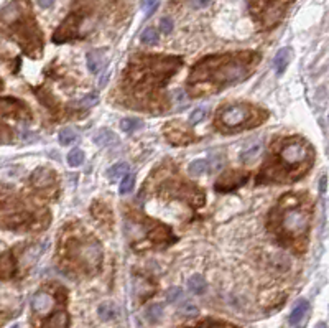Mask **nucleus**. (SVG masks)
I'll list each match as a JSON object with an SVG mask.
<instances>
[{
  "label": "nucleus",
  "instance_id": "20e7f679",
  "mask_svg": "<svg viewBox=\"0 0 329 328\" xmlns=\"http://www.w3.org/2000/svg\"><path fill=\"white\" fill-rule=\"evenodd\" d=\"M315 162L311 143L301 137L276 140L259 173V183H290L305 177Z\"/></svg>",
  "mask_w": 329,
  "mask_h": 328
},
{
  "label": "nucleus",
  "instance_id": "39448f33",
  "mask_svg": "<svg viewBox=\"0 0 329 328\" xmlns=\"http://www.w3.org/2000/svg\"><path fill=\"white\" fill-rule=\"evenodd\" d=\"M59 259L74 274H96L102 264L101 243L84 228L69 226L61 238Z\"/></svg>",
  "mask_w": 329,
  "mask_h": 328
},
{
  "label": "nucleus",
  "instance_id": "cd10ccee",
  "mask_svg": "<svg viewBox=\"0 0 329 328\" xmlns=\"http://www.w3.org/2000/svg\"><path fill=\"white\" fill-rule=\"evenodd\" d=\"M162 315H163V305L160 304L150 305L145 312V319L150 322V324H157V322L162 319Z\"/></svg>",
  "mask_w": 329,
  "mask_h": 328
},
{
  "label": "nucleus",
  "instance_id": "aec40b11",
  "mask_svg": "<svg viewBox=\"0 0 329 328\" xmlns=\"http://www.w3.org/2000/svg\"><path fill=\"white\" fill-rule=\"evenodd\" d=\"M97 314L104 322H110V320H115L117 317H119V307H117L114 302H104V304L99 305V309H97Z\"/></svg>",
  "mask_w": 329,
  "mask_h": 328
},
{
  "label": "nucleus",
  "instance_id": "2eb2a0df",
  "mask_svg": "<svg viewBox=\"0 0 329 328\" xmlns=\"http://www.w3.org/2000/svg\"><path fill=\"white\" fill-rule=\"evenodd\" d=\"M164 127H166V129H164V135H166V139L171 143H174V145H183V143L193 142V134L186 129V126H184L183 122L174 121V122H169V124H166Z\"/></svg>",
  "mask_w": 329,
  "mask_h": 328
},
{
  "label": "nucleus",
  "instance_id": "c756f323",
  "mask_svg": "<svg viewBox=\"0 0 329 328\" xmlns=\"http://www.w3.org/2000/svg\"><path fill=\"white\" fill-rule=\"evenodd\" d=\"M82 162H84V152L81 148H73L68 153V163L71 167H79Z\"/></svg>",
  "mask_w": 329,
  "mask_h": 328
},
{
  "label": "nucleus",
  "instance_id": "ea45409f",
  "mask_svg": "<svg viewBox=\"0 0 329 328\" xmlns=\"http://www.w3.org/2000/svg\"><path fill=\"white\" fill-rule=\"evenodd\" d=\"M183 314H186V315H194V314H198V309L194 307L193 304H186L183 307Z\"/></svg>",
  "mask_w": 329,
  "mask_h": 328
},
{
  "label": "nucleus",
  "instance_id": "0eeeda50",
  "mask_svg": "<svg viewBox=\"0 0 329 328\" xmlns=\"http://www.w3.org/2000/svg\"><path fill=\"white\" fill-rule=\"evenodd\" d=\"M125 234L130 241L132 248L135 249L158 248V246L164 248V246L176 241L168 226L138 213H132L130 216H127Z\"/></svg>",
  "mask_w": 329,
  "mask_h": 328
},
{
  "label": "nucleus",
  "instance_id": "bb28decb",
  "mask_svg": "<svg viewBox=\"0 0 329 328\" xmlns=\"http://www.w3.org/2000/svg\"><path fill=\"white\" fill-rule=\"evenodd\" d=\"M188 172L191 177H201L208 172V160H194L189 163Z\"/></svg>",
  "mask_w": 329,
  "mask_h": 328
},
{
  "label": "nucleus",
  "instance_id": "423d86ee",
  "mask_svg": "<svg viewBox=\"0 0 329 328\" xmlns=\"http://www.w3.org/2000/svg\"><path fill=\"white\" fill-rule=\"evenodd\" d=\"M0 28L7 32L25 50L38 58L43 50V33L33 17L30 0H13L0 10Z\"/></svg>",
  "mask_w": 329,
  "mask_h": 328
},
{
  "label": "nucleus",
  "instance_id": "a211bd4d",
  "mask_svg": "<svg viewBox=\"0 0 329 328\" xmlns=\"http://www.w3.org/2000/svg\"><path fill=\"white\" fill-rule=\"evenodd\" d=\"M291 56H293V53H291L290 48H281L278 53L275 55L274 68H275L276 74H283L285 73L286 68H288V65H290V61H291Z\"/></svg>",
  "mask_w": 329,
  "mask_h": 328
},
{
  "label": "nucleus",
  "instance_id": "a878e982",
  "mask_svg": "<svg viewBox=\"0 0 329 328\" xmlns=\"http://www.w3.org/2000/svg\"><path fill=\"white\" fill-rule=\"evenodd\" d=\"M142 126H143V122L140 119H137V117H125V119L120 121V129L123 132H127V134H132V132L138 131Z\"/></svg>",
  "mask_w": 329,
  "mask_h": 328
},
{
  "label": "nucleus",
  "instance_id": "6ab92c4d",
  "mask_svg": "<svg viewBox=\"0 0 329 328\" xmlns=\"http://www.w3.org/2000/svg\"><path fill=\"white\" fill-rule=\"evenodd\" d=\"M104 61H106L104 51H101V50L89 51V53H87V69H89L92 74H97Z\"/></svg>",
  "mask_w": 329,
  "mask_h": 328
},
{
  "label": "nucleus",
  "instance_id": "f257e3e1",
  "mask_svg": "<svg viewBox=\"0 0 329 328\" xmlns=\"http://www.w3.org/2000/svg\"><path fill=\"white\" fill-rule=\"evenodd\" d=\"M259 61L260 55L255 51L208 56L191 69L186 81L189 96L203 97L216 94L232 84L242 83L257 68Z\"/></svg>",
  "mask_w": 329,
  "mask_h": 328
},
{
  "label": "nucleus",
  "instance_id": "393cba45",
  "mask_svg": "<svg viewBox=\"0 0 329 328\" xmlns=\"http://www.w3.org/2000/svg\"><path fill=\"white\" fill-rule=\"evenodd\" d=\"M183 328H239L237 325L229 324V322H219V320H203L196 325L183 327Z\"/></svg>",
  "mask_w": 329,
  "mask_h": 328
},
{
  "label": "nucleus",
  "instance_id": "473e14b6",
  "mask_svg": "<svg viewBox=\"0 0 329 328\" xmlns=\"http://www.w3.org/2000/svg\"><path fill=\"white\" fill-rule=\"evenodd\" d=\"M204 117H206V109L204 107H198V109H194L189 114V122L191 124H199L201 121H204Z\"/></svg>",
  "mask_w": 329,
  "mask_h": 328
},
{
  "label": "nucleus",
  "instance_id": "4468645a",
  "mask_svg": "<svg viewBox=\"0 0 329 328\" xmlns=\"http://www.w3.org/2000/svg\"><path fill=\"white\" fill-rule=\"evenodd\" d=\"M0 114L17 119H30V107L23 101L13 97H0Z\"/></svg>",
  "mask_w": 329,
  "mask_h": 328
},
{
  "label": "nucleus",
  "instance_id": "dca6fc26",
  "mask_svg": "<svg viewBox=\"0 0 329 328\" xmlns=\"http://www.w3.org/2000/svg\"><path fill=\"white\" fill-rule=\"evenodd\" d=\"M17 272V261L12 251L0 254V279H10Z\"/></svg>",
  "mask_w": 329,
  "mask_h": 328
},
{
  "label": "nucleus",
  "instance_id": "b1692460",
  "mask_svg": "<svg viewBox=\"0 0 329 328\" xmlns=\"http://www.w3.org/2000/svg\"><path fill=\"white\" fill-rule=\"evenodd\" d=\"M306 310H308V302L306 300H300L298 304L295 305V309L291 310V314H290V324L291 325H296L298 322H301V319L305 317V314H306Z\"/></svg>",
  "mask_w": 329,
  "mask_h": 328
},
{
  "label": "nucleus",
  "instance_id": "4be33fe9",
  "mask_svg": "<svg viewBox=\"0 0 329 328\" xmlns=\"http://www.w3.org/2000/svg\"><path fill=\"white\" fill-rule=\"evenodd\" d=\"M128 173V163L125 162H120V163H115V165H112L109 170H107V177L110 178L112 182H117L123 178Z\"/></svg>",
  "mask_w": 329,
  "mask_h": 328
},
{
  "label": "nucleus",
  "instance_id": "f8f14e48",
  "mask_svg": "<svg viewBox=\"0 0 329 328\" xmlns=\"http://www.w3.org/2000/svg\"><path fill=\"white\" fill-rule=\"evenodd\" d=\"M32 185L40 193H51L56 185V173L50 168L40 167L32 173Z\"/></svg>",
  "mask_w": 329,
  "mask_h": 328
},
{
  "label": "nucleus",
  "instance_id": "37998d69",
  "mask_svg": "<svg viewBox=\"0 0 329 328\" xmlns=\"http://www.w3.org/2000/svg\"><path fill=\"white\" fill-rule=\"evenodd\" d=\"M315 328H328V325L325 324V322H320V324H318Z\"/></svg>",
  "mask_w": 329,
  "mask_h": 328
},
{
  "label": "nucleus",
  "instance_id": "4c0bfd02",
  "mask_svg": "<svg viewBox=\"0 0 329 328\" xmlns=\"http://www.w3.org/2000/svg\"><path fill=\"white\" fill-rule=\"evenodd\" d=\"M94 104H97V94H89V96L84 97V99L81 101L82 107H91V106H94Z\"/></svg>",
  "mask_w": 329,
  "mask_h": 328
},
{
  "label": "nucleus",
  "instance_id": "7ed1b4c3",
  "mask_svg": "<svg viewBox=\"0 0 329 328\" xmlns=\"http://www.w3.org/2000/svg\"><path fill=\"white\" fill-rule=\"evenodd\" d=\"M311 218L313 204L308 195L285 193L270 211L269 229L278 243L301 253L308 244Z\"/></svg>",
  "mask_w": 329,
  "mask_h": 328
},
{
  "label": "nucleus",
  "instance_id": "72a5a7b5",
  "mask_svg": "<svg viewBox=\"0 0 329 328\" xmlns=\"http://www.w3.org/2000/svg\"><path fill=\"white\" fill-rule=\"evenodd\" d=\"M160 32L164 33V35H168V33L173 32V22L168 17H164V18L160 20Z\"/></svg>",
  "mask_w": 329,
  "mask_h": 328
},
{
  "label": "nucleus",
  "instance_id": "f03ea898",
  "mask_svg": "<svg viewBox=\"0 0 329 328\" xmlns=\"http://www.w3.org/2000/svg\"><path fill=\"white\" fill-rule=\"evenodd\" d=\"M183 66V60L176 56H160V55H138L130 60L125 73H123L122 88L123 94L130 102V107L137 102H147L148 106L157 102L162 111V102H164L160 91L164 89L168 79L178 73Z\"/></svg>",
  "mask_w": 329,
  "mask_h": 328
},
{
  "label": "nucleus",
  "instance_id": "7c9ffc66",
  "mask_svg": "<svg viewBox=\"0 0 329 328\" xmlns=\"http://www.w3.org/2000/svg\"><path fill=\"white\" fill-rule=\"evenodd\" d=\"M133 185H135V175H127L120 180V187H119V192L120 195H127L130 193L133 190Z\"/></svg>",
  "mask_w": 329,
  "mask_h": 328
},
{
  "label": "nucleus",
  "instance_id": "f3484780",
  "mask_svg": "<svg viewBox=\"0 0 329 328\" xmlns=\"http://www.w3.org/2000/svg\"><path fill=\"white\" fill-rule=\"evenodd\" d=\"M262 148H264V142L260 139H255L254 142H250L242 152H240V162L242 163H250L252 160H255L259 157V153H262Z\"/></svg>",
  "mask_w": 329,
  "mask_h": 328
},
{
  "label": "nucleus",
  "instance_id": "412c9836",
  "mask_svg": "<svg viewBox=\"0 0 329 328\" xmlns=\"http://www.w3.org/2000/svg\"><path fill=\"white\" fill-rule=\"evenodd\" d=\"M94 142L101 147H110L117 142V135L112 131H101L94 135Z\"/></svg>",
  "mask_w": 329,
  "mask_h": 328
},
{
  "label": "nucleus",
  "instance_id": "c9c22d12",
  "mask_svg": "<svg viewBox=\"0 0 329 328\" xmlns=\"http://www.w3.org/2000/svg\"><path fill=\"white\" fill-rule=\"evenodd\" d=\"M181 295H183V290L179 289V287H173V289H169V290H168L166 299H168L169 302H176Z\"/></svg>",
  "mask_w": 329,
  "mask_h": 328
},
{
  "label": "nucleus",
  "instance_id": "2f4dec72",
  "mask_svg": "<svg viewBox=\"0 0 329 328\" xmlns=\"http://www.w3.org/2000/svg\"><path fill=\"white\" fill-rule=\"evenodd\" d=\"M59 143L61 145H69V143H73L76 140V132L71 129V127H66L59 132Z\"/></svg>",
  "mask_w": 329,
  "mask_h": 328
},
{
  "label": "nucleus",
  "instance_id": "a19ab883",
  "mask_svg": "<svg viewBox=\"0 0 329 328\" xmlns=\"http://www.w3.org/2000/svg\"><path fill=\"white\" fill-rule=\"evenodd\" d=\"M38 3H40L41 8H50L51 5L55 3V0H38Z\"/></svg>",
  "mask_w": 329,
  "mask_h": 328
},
{
  "label": "nucleus",
  "instance_id": "c85d7f7f",
  "mask_svg": "<svg viewBox=\"0 0 329 328\" xmlns=\"http://www.w3.org/2000/svg\"><path fill=\"white\" fill-rule=\"evenodd\" d=\"M140 40H142L143 45H147V47H153V45L158 43V40H160V35H158V32H157L155 28H147V30H143Z\"/></svg>",
  "mask_w": 329,
  "mask_h": 328
},
{
  "label": "nucleus",
  "instance_id": "e433bc0d",
  "mask_svg": "<svg viewBox=\"0 0 329 328\" xmlns=\"http://www.w3.org/2000/svg\"><path fill=\"white\" fill-rule=\"evenodd\" d=\"M211 2H213V0H189V5H191L193 8H206V7H209Z\"/></svg>",
  "mask_w": 329,
  "mask_h": 328
},
{
  "label": "nucleus",
  "instance_id": "1a4fd4ad",
  "mask_svg": "<svg viewBox=\"0 0 329 328\" xmlns=\"http://www.w3.org/2000/svg\"><path fill=\"white\" fill-rule=\"evenodd\" d=\"M293 0H249L252 18L264 30H272L281 22Z\"/></svg>",
  "mask_w": 329,
  "mask_h": 328
},
{
  "label": "nucleus",
  "instance_id": "9b49d317",
  "mask_svg": "<svg viewBox=\"0 0 329 328\" xmlns=\"http://www.w3.org/2000/svg\"><path fill=\"white\" fill-rule=\"evenodd\" d=\"M81 20H82L81 12H73L71 15H68L64 22L59 25L58 30H56V33L53 35V42L64 43V42H68V40H73L78 37Z\"/></svg>",
  "mask_w": 329,
  "mask_h": 328
},
{
  "label": "nucleus",
  "instance_id": "f704fd0d",
  "mask_svg": "<svg viewBox=\"0 0 329 328\" xmlns=\"http://www.w3.org/2000/svg\"><path fill=\"white\" fill-rule=\"evenodd\" d=\"M142 8L147 12V17H150L157 8V0H142Z\"/></svg>",
  "mask_w": 329,
  "mask_h": 328
},
{
  "label": "nucleus",
  "instance_id": "79ce46f5",
  "mask_svg": "<svg viewBox=\"0 0 329 328\" xmlns=\"http://www.w3.org/2000/svg\"><path fill=\"white\" fill-rule=\"evenodd\" d=\"M326 183H328V178L323 177L320 182V193H326Z\"/></svg>",
  "mask_w": 329,
  "mask_h": 328
},
{
  "label": "nucleus",
  "instance_id": "c03bdc74",
  "mask_svg": "<svg viewBox=\"0 0 329 328\" xmlns=\"http://www.w3.org/2000/svg\"><path fill=\"white\" fill-rule=\"evenodd\" d=\"M12 328H18V325H13V327H12Z\"/></svg>",
  "mask_w": 329,
  "mask_h": 328
},
{
  "label": "nucleus",
  "instance_id": "6e6552de",
  "mask_svg": "<svg viewBox=\"0 0 329 328\" xmlns=\"http://www.w3.org/2000/svg\"><path fill=\"white\" fill-rule=\"evenodd\" d=\"M267 119V112L257 106H252L249 102H234L225 104L216 112L214 126L216 129L225 134L252 129L255 126H260Z\"/></svg>",
  "mask_w": 329,
  "mask_h": 328
},
{
  "label": "nucleus",
  "instance_id": "ddd939ff",
  "mask_svg": "<svg viewBox=\"0 0 329 328\" xmlns=\"http://www.w3.org/2000/svg\"><path fill=\"white\" fill-rule=\"evenodd\" d=\"M247 180H249V173L235 172V170L225 172L224 175L214 183V188H216V192H219V193H229L235 188L242 187Z\"/></svg>",
  "mask_w": 329,
  "mask_h": 328
},
{
  "label": "nucleus",
  "instance_id": "58836bf2",
  "mask_svg": "<svg viewBox=\"0 0 329 328\" xmlns=\"http://www.w3.org/2000/svg\"><path fill=\"white\" fill-rule=\"evenodd\" d=\"M222 165H224V157L222 155H216L214 160H213V167H211V170L218 172L219 168H222Z\"/></svg>",
  "mask_w": 329,
  "mask_h": 328
},
{
  "label": "nucleus",
  "instance_id": "5701e85b",
  "mask_svg": "<svg viewBox=\"0 0 329 328\" xmlns=\"http://www.w3.org/2000/svg\"><path fill=\"white\" fill-rule=\"evenodd\" d=\"M206 287H208V284H206V280H204L203 275H199V274L193 275V277H189V280H188V289L191 290L193 294H196V295L204 294Z\"/></svg>",
  "mask_w": 329,
  "mask_h": 328
},
{
  "label": "nucleus",
  "instance_id": "9d476101",
  "mask_svg": "<svg viewBox=\"0 0 329 328\" xmlns=\"http://www.w3.org/2000/svg\"><path fill=\"white\" fill-rule=\"evenodd\" d=\"M33 328H69V314L66 305H59L48 314L32 319Z\"/></svg>",
  "mask_w": 329,
  "mask_h": 328
}]
</instances>
